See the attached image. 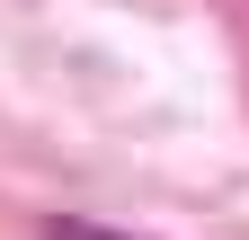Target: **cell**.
I'll use <instances>...</instances> for the list:
<instances>
[{
  "label": "cell",
  "instance_id": "obj_1",
  "mask_svg": "<svg viewBox=\"0 0 249 240\" xmlns=\"http://www.w3.org/2000/svg\"><path fill=\"white\" fill-rule=\"evenodd\" d=\"M45 240H124V231H107V223H80V214H53V223H45Z\"/></svg>",
  "mask_w": 249,
  "mask_h": 240
}]
</instances>
